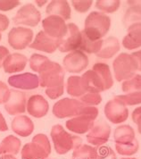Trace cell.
<instances>
[{
    "label": "cell",
    "instance_id": "30",
    "mask_svg": "<svg viewBox=\"0 0 141 159\" xmlns=\"http://www.w3.org/2000/svg\"><path fill=\"white\" fill-rule=\"evenodd\" d=\"M102 44H103L102 39L98 40V41H92L81 31V43L79 48L80 50L85 51L89 54L97 55L102 48Z\"/></svg>",
    "mask_w": 141,
    "mask_h": 159
},
{
    "label": "cell",
    "instance_id": "51",
    "mask_svg": "<svg viewBox=\"0 0 141 159\" xmlns=\"http://www.w3.org/2000/svg\"><path fill=\"white\" fill-rule=\"evenodd\" d=\"M122 159H136V158H122Z\"/></svg>",
    "mask_w": 141,
    "mask_h": 159
},
{
    "label": "cell",
    "instance_id": "20",
    "mask_svg": "<svg viewBox=\"0 0 141 159\" xmlns=\"http://www.w3.org/2000/svg\"><path fill=\"white\" fill-rule=\"evenodd\" d=\"M127 34L123 38L122 45L129 49L133 50L141 47V23L133 24L127 28Z\"/></svg>",
    "mask_w": 141,
    "mask_h": 159
},
{
    "label": "cell",
    "instance_id": "25",
    "mask_svg": "<svg viewBox=\"0 0 141 159\" xmlns=\"http://www.w3.org/2000/svg\"><path fill=\"white\" fill-rule=\"evenodd\" d=\"M114 141L119 144L130 143L135 139V132L130 125H121L114 130Z\"/></svg>",
    "mask_w": 141,
    "mask_h": 159
},
{
    "label": "cell",
    "instance_id": "14",
    "mask_svg": "<svg viewBox=\"0 0 141 159\" xmlns=\"http://www.w3.org/2000/svg\"><path fill=\"white\" fill-rule=\"evenodd\" d=\"M61 40L62 39H58L50 37L45 31H39L37 34L34 41L29 47L36 50L51 54L57 50V48H59L61 45Z\"/></svg>",
    "mask_w": 141,
    "mask_h": 159
},
{
    "label": "cell",
    "instance_id": "18",
    "mask_svg": "<svg viewBox=\"0 0 141 159\" xmlns=\"http://www.w3.org/2000/svg\"><path fill=\"white\" fill-rule=\"evenodd\" d=\"M49 109L48 101L40 95H33L29 98L27 103V110L30 116L36 118H41L45 116Z\"/></svg>",
    "mask_w": 141,
    "mask_h": 159
},
{
    "label": "cell",
    "instance_id": "49",
    "mask_svg": "<svg viewBox=\"0 0 141 159\" xmlns=\"http://www.w3.org/2000/svg\"><path fill=\"white\" fill-rule=\"evenodd\" d=\"M130 3H131L132 5H135V6L139 7L141 8V1H130Z\"/></svg>",
    "mask_w": 141,
    "mask_h": 159
},
{
    "label": "cell",
    "instance_id": "19",
    "mask_svg": "<svg viewBox=\"0 0 141 159\" xmlns=\"http://www.w3.org/2000/svg\"><path fill=\"white\" fill-rule=\"evenodd\" d=\"M81 80L85 90L89 93H99L105 90L102 80L94 70H89L83 73L81 76Z\"/></svg>",
    "mask_w": 141,
    "mask_h": 159
},
{
    "label": "cell",
    "instance_id": "29",
    "mask_svg": "<svg viewBox=\"0 0 141 159\" xmlns=\"http://www.w3.org/2000/svg\"><path fill=\"white\" fill-rule=\"evenodd\" d=\"M67 92L68 94L73 97H80L84 95V86L82 84L81 77L80 76H70L67 80Z\"/></svg>",
    "mask_w": 141,
    "mask_h": 159
},
{
    "label": "cell",
    "instance_id": "40",
    "mask_svg": "<svg viewBox=\"0 0 141 159\" xmlns=\"http://www.w3.org/2000/svg\"><path fill=\"white\" fill-rule=\"evenodd\" d=\"M64 85H60V86H56V87L52 88H48L46 89V94L51 99H56V98L61 97L62 95L64 94Z\"/></svg>",
    "mask_w": 141,
    "mask_h": 159
},
{
    "label": "cell",
    "instance_id": "26",
    "mask_svg": "<svg viewBox=\"0 0 141 159\" xmlns=\"http://www.w3.org/2000/svg\"><path fill=\"white\" fill-rule=\"evenodd\" d=\"M127 5L129 6V8L125 12L122 22L126 28H129L133 24L141 23V8L132 5L129 1H127Z\"/></svg>",
    "mask_w": 141,
    "mask_h": 159
},
{
    "label": "cell",
    "instance_id": "36",
    "mask_svg": "<svg viewBox=\"0 0 141 159\" xmlns=\"http://www.w3.org/2000/svg\"><path fill=\"white\" fill-rule=\"evenodd\" d=\"M115 98L120 99L125 106H134L141 104V91L128 93L127 95H119Z\"/></svg>",
    "mask_w": 141,
    "mask_h": 159
},
{
    "label": "cell",
    "instance_id": "2",
    "mask_svg": "<svg viewBox=\"0 0 141 159\" xmlns=\"http://www.w3.org/2000/svg\"><path fill=\"white\" fill-rule=\"evenodd\" d=\"M98 116V110L96 107L84 106L79 112L76 117L66 122L68 130L79 134H83L90 130L94 126V121Z\"/></svg>",
    "mask_w": 141,
    "mask_h": 159
},
{
    "label": "cell",
    "instance_id": "47",
    "mask_svg": "<svg viewBox=\"0 0 141 159\" xmlns=\"http://www.w3.org/2000/svg\"><path fill=\"white\" fill-rule=\"evenodd\" d=\"M7 130H8V127L6 123V120L3 117L2 114L0 113V131H6Z\"/></svg>",
    "mask_w": 141,
    "mask_h": 159
},
{
    "label": "cell",
    "instance_id": "41",
    "mask_svg": "<svg viewBox=\"0 0 141 159\" xmlns=\"http://www.w3.org/2000/svg\"><path fill=\"white\" fill-rule=\"evenodd\" d=\"M11 90L7 87V84L3 81H0V104L7 103L9 99Z\"/></svg>",
    "mask_w": 141,
    "mask_h": 159
},
{
    "label": "cell",
    "instance_id": "22",
    "mask_svg": "<svg viewBox=\"0 0 141 159\" xmlns=\"http://www.w3.org/2000/svg\"><path fill=\"white\" fill-rule=\"evenodd\" d=\"M12 129L19 136L28 137L33 132L34 124L28 116H18L12 122Z\"/></svg>",
    "mask_w": 141,
    "mask_h": 159
},
{
    "label": "cell",
    "instance_id": "8",
    "mask_svg": "<svg viewBox=\"0 0 141 159\" xmlns=\"http://www.w3.org/2000/svg\"><path fill=\"white\" fill-rule=\"evenodd\" d=\"M33 31L24 27L13 28L8 33V43L14 49H24L30 45Z\"/></svg>",
    "mask_w": 141,
    "mask_h": 159
},
{
    "label": "cell",
    "instance_id": "35",
    "mask_svg": "<svg viewBox=\"0 0 141 159\" xmlns=\"http://www.w3.org/2000/svg\"><path fill=\"white\" fill-rule=\"evenodd\" d=\"M121 6V1H103L98 0L96 3V7L105 12V13H113L116 12Z\"/></svg>",
    "mask_w": 141,
    "mask_h": 159
},
{
    "label": "cell",
    "instance_id": "23",
    "mask_svg": "<svg viewBox=\"0 0 141 159\" xmlns=\"http://www.w3.org/2000/svg\"><path fill=\"white\" fill-rule=\"evenodd\" d=\"M46 13L63 18L64 21L70 18V7L67 1H52L46 9Z\"/></svg>",
    "mask_w": 141,
    "mask_h": 159
},
{
    "label": "cell",
    "instance_id": "52",
    "mask_svg": "<svg viewBox=\"0 0 141 159\" xmlns=\"http://www.w3.org/2000/svg\"><path fill=\"white\" fill-rule=\"evenodd\" d=\"M1 38H2V36H1V34H0V40H1Z\"/></svg>",
    "mask_w": 141,
    "mask_h": 159
},
{
    "label": "cell",
    "instance_id": "33",
    "mask_svg": "<svg viewBox=\"0 0 141 159\" xmlns=\"http://www.w3.org/2000/svg\"><path fill=\"white\" fill-rule=\"evenodd\" d=\"M121 88L124 92H128V93L141 91L140 74H135L132 78L127 80H124L121 85Z\"/></svg>",
    "mask_w": 141,
    "mask_h": 159
},
{
    "label": "cell",
    "instance_id": "16",
    "mask_svg": "<svg viewBox=\"0 0 141 159\" xmlns=\"http://www.w3.org/2000/svg\"><path fill=\"white\" fill-rule=\"evenodd\" d=\"M5 109L11 116L22 114L26 111V96L25 93L12 89L9 99L5 105Z\"/></svg>",
    "mask_w": 141,
    "mask_h": 159
},
{
    "label": "cell",
    "instance_id": "37",
    "mask_svg": "<svg viewBox=\"0 0 141 159\" xmlns=\"http://www.w3.org/2000/svg\"><path fill=\"white\" fill-rule=\"evenodd\" d=\"M97 150V159H117L115 153L108 146H98Z\"/></svg>",
    "mask_w": 141,
    "mask_h": 159
},
{
    "label": "cell",
    "instance_id": "42",
    "mask_svg": "<svg viewBox=\"0 0 141 159\" xmlns=\"http://www.w3.org/2000/svg\"><path fill=\"white\" fill-rule=\"evenodd\" d=\"M20 5V1L18 0H9V1H2L0 0V10L1 11H10L14 7Z\"/></svg>",
    "mask_w": 141,
    "mask_h": 159
},
{
    "label": "cell",
    "instance_id": "5",
    "mask_svg": "<svg viewBox=\"0 0 141 159\" xmlns=\"http://www.w3.org/2000/svg\"><path fill=\"white\" fill-rule=\"evenodd\" d=\"M113 66L115 79L118 81L132 78L138 70V65L135 58L127 53H121L115 58Z\"/></svg>",
    "mask_w": 141,
    "mask_h": 159
},
{
    "label": "cell",
    "instance_id": "53",
    "mask_svg": "<svg viewBox=\"0 0 141 159\" xmlns=\"http://www.w3.org/2000/svg\"><path fill=\"white\" fill-rule=\"evenodd\" d=\"M0 67H2V66H1V65H0Z\"/></svg>",
    "mask_w": 141,
    "mask_h": 159
},
{
    "label": "cell",
    "instance_id": "50",
    "mask_svg": "<svg viewBox=\"0 0 141 159\" xmlns=\"http://www.w3.org/2000/svg\"><path fill=\"white\" fill-rule=\"evenodd\" d=\"M47 2H48V1H36V4H37L39 7H42V6H44Z\"/></svg>",
    "mask_w": 141,
    "mask_h": 159
},
{
    "label": "cell",
    "instance_id": "4",
    "mask_svg": "<svg viewBox=\"0 0 141 159\" xmlns=\"http://www.w3.org/2000/svg\"><path fill=\"white\" fill-rule=\"evenodd\" d=\"M51 138L54 142L55 149L59 155H64L70 149L76 148L82 141L80 137L70 135L59 124L52 127Z\"/></svg>",
    "mask_w": 141,
    "mask_h": 159
},
{
    "label": "cell",
    "instance_id": "11",
    "mask_svg": "<svg viewBox=\"0 0 141 159\" xmlns=\"http://www.w3.org/2000/svg\"><path fill=\"white\" fill-rule=\"evenodd\" d=\"M44 31L52 38L62 39L67 32V25L63 18L49 15L42 21Z\"/></svg>",
    "mask_w": 141,
    "mask_h": 159
},
{
    "label": "cell",
    "instance_id": "34",
    "mask_svg": "<svg viewBox=\"0 0 141 159\" xmlns=\"http://www.w3.org/2000/svg\"><path fill=\"white\" fill-rule=\"evenodd\" d=\"M116 150L117 152L123 155V156H131L134 155L135 153H137V151L139 150V142L138 140L135 139L134 140L130 143H127V144H119L116 143Z\"/></svg>",
    "mask_w": 141,
    "mask_h": 159
},
{
    "label": "cell",
    "instance_id": "39",
    "mask_svg": "<svg viewBox=\"0 0 141 159\" xmlns=\"http://www.w3.org/2000/svg\"><path fill=\"white\" fill-rule=\"evenodd\" d=\"M91 0H88V1H71V5L74 7V9L79 12V13H85L87 11H89V9L92 6Z\"/></svg>",
    "mask_w": 141,
    "mask_h": 159
},
{
    "label": "cell",
    "instance_id": "48",
    "mask_svg": "<svg viewBox=\"0 0 141 159\" xmlns=\"http://www.w3.org/2000/svg\"><path fill=\"white\" fill-rule=\"evenodd\" d=\"M0 159H17L14 157L13 155H5V156H2L0 157Z\"/></svg>",
    "mask_w": 141,
    "mask_h": 159
},
{
    "label": "cell",
    "instance_id": "17",
    "mask_svg": "<svg viewBox=\"0 0 141 159\" xmlns=\"http://www.w3.org/2000/svg\"><path fill=\"white\" fill-rule=\"evenodd\" d=\"M111 128L105 123H98L94 125L90 132L87 135V140L92 145L101 146L108 141Z\"/></svg>",
    "mask_w": 141,
    "mask_h": 159
},
{
    "label": "cell",
    "instance_id": "15",
    "mask_svg": "<svg viewBox=\"0 0 141 159\" xmlns=\"http://www.w3.org/2000/svg\"><path fill=\"white\" fill-rule=\"evenodd\" d=\"M8 83L10 86L16 88V89L30 90V89H34L39 87V79L36 74L25 72V73L13 75L9 77Z\"/></svg>",
    "mask_w": 141,
    "mask_h": 159
},
{
    "label": "cell",
    "instance_id": "46",
    "mask_svg": "<svg viewBox=\"0 0 141 159\" xmlns=\"http://www.w3.org/2000/svg\"><path fill=\"white\" fill-rule=\"evenodd\" d=\"M131 56L135 58L137 65H138V70L141 72V50L137 51V52H133L131 54Z\"/></svg>",
    "mask_w": 141,
    "mask_h": 159
},
{
    "label": "cell",
    "instance_id": "6",
    "mask_svg": "<svg viewBox=\"0 0 141 159\" xmlns=\"http://www.w3.org/2000/svg\"><path fill=\"white\" fill-rule=\"evenodd\" d=\"M39 84L43 88H52L64 85V69L59 64L51 61L39 72Z\"/></svg>",
    "mask_w": 141,
    "mask_h": 159
},
{
    "label": "cell",
    "instance_id": "9",
    "mask_svg": "<svg viewBox=\"0 0 141 159\" xmlns=\"http://www.w3.org/2000/svg\"><path fill=\"white\" fill-rule=\"evenodd\" d=\"M106 118L113 123H121L127 120L129 110L120 99L114 98L110 100L105 107Z\"/></svg>",
    "mask_w": 141,
    "mask_h": 159
},
{
    "label": "cell",
    "instance_id": "13",
    "mask_svg": "<svg viewBox=\"0 0 141 159\" xmlns=\"http://www.w3.org/2000/svg\"><path fill=\"white\" fill-rule=\"evenodd\" d=\"M81 43V32L74 23L67 24V32L61 40L59 50L61 52L75 51L80 48Z\"/></svg>",
    "mask_w": 141,
    "mask_h": 159
},
{
    "label": "cell",
    "instance_id": "10",
    "mask_svg": "<svg viewBox=\"0 0 141 159\" xmlns=\"http://www.w3.org/2000/svg\"><path fill=\"white\" fill-rule=\"evenodd\" d=\"M84 106V104L75 99L64 98L60 101L57 102L54 105L53 114L57 116V118L76 116L80 111V109Z\"/></svg>",
    "mask_w": 141,
    "mask_h": 159
},
{
    "label": "cell",
    "instance_id": "24",
    "mask_svg": "<svg viewBox=\"0 0 141 159\" xmlns=\"http://www.w3.org/2000/svg\"><path fill=\"white\" fill-rule=\"evenodd\" d=\"M120 50V43L119 40L115 37H109L106 39L103 40L102 48L97 54V56L100 58L109 59L112 58Z\"/></svg>",
    "mask_w": 141,
    "mask_h": 159
},
{
    "label": "cell",
    "instance_id": "21",
    "mask_svg": "<svg viewBox=\"0 0 141 159\" xmlns=\"http://www.w3.org/2000/svg\"><path fill=\"white\" fill-rule=\"evenodd\" d=\"M28 59L24 56L19 53H14L9 55L5 60L3 67L7 73H14L21 72L27 65Z\"/></svg>",
    "mask_w": 141,
    "mask_h": 159
},
{
    "label": "cell",
    "instance_id": "1",
    "mask_svg": "<svg viewBox=\"0 0 141 159\" xmlns=\"http://www.w3.org/2000/svg\"><path fill=\"white\" fill-rule=\"evenodd\" d=\"M111 26V19L103 13L92 12L85 20L82 32L92 41L101 40L107 34Z\"/></svg>",
    "mask_w": 141,
    "mask_h": 159
},
{
    "label": "cell",
    "instance_id": "32",
    "mask_svg": "<svg viewBox=\"0 0 141 159\" xmlns=\"http://www.w3.org/2000/svg\"><path fill=\"white\" fill-rule=\"evenodd\" d=\"M51 61L49 59L45 56H41L39 54H33L30 58V67L34 72L39 73Z\"/></svg>",
    "mask_w": 141,
    "mask_h": 159
},
{
    "label": "cell",
    "instance_id": "38",
    "mask_svg": "<svg viewBox=\"0 0 141 159\" xmlns=\"http://www.w3.org/2000/svg\"><path fill=\"white\" fill-rule=\"evenodd\" d=\"M80 101L85 106H95L101 103L102 98L100 95H98V93H88L80 98Z\"/></svg>",
    "mask_w": 141,
    "mask_h": 159
},
{
    "label": "cell",
    "instance_id": "28",
    "mask_svg": "<svg viewBox=\"0 0 141 159\" xmlns=\"http://www.w3.org/2000/svg\"><path fill=\"white\" fill-rule=\"evenodd\" d=\"M92 70H94L98 74V76L100 77V79L104 84L105 90L112 88V86L113 85V80L110 68L108 65H106V64H103V63H97L94 65Z\"/></svg>",
    "mask_w": 141,
    "mask_h": 159
},
{
    "label": "cell",
    "instance_id": "3",
    "mask_svg": "<svg viewBox=\"0 0 141 159\" xmlns=\"http://www.w3.org/2000/svg\"><path fill=\"white\" fill-rule=\"evenodd\" d=\"M51 153L48 138L45 134H37L30 143L23 146L21 149L22 159H47Z\"/></svg>",
    "mask_w": 141,
    "mask_h": 159
},
{
    "label": "cell",
    "instance_id": "43",
    "mask_svg": "<svg viewBox=\"0 0 141 159\" xmlns=\"http://www.w3.org/2000/svg\"><path fill=\"white\" fill-rule=\"evenodd\" d=\"M132 120L138 125V130L141 134V107L135 109L132 113Z\"/></svg>",
    "mask_w": 141,
    "mask_h": 159
},
{
    "label": "cell",
    "instance_id": "45",
    "mask_svg": "<svg viewBox=\"0 0 141 159\" xmlns=\"http://www.w3.org/2000/svg\"><path fill=\"white\" fill-rule=\"evenodd\" d=\"M8 56H9V50L7 48L0 46V65L1 66H3V64L5 60L8 57Z\"/></svg>",
    "mask_w": 141,
    "mask_h": 159
},
{
    "label": "cell",
    "instance_id": "7",
    "mask_svg": "<svg viewBox=\"0 0 141 159\" xmlns=\"http://www.w3.org/2000/svg\"><path fill=\"white\" fill-rule=\"evenodd\" d=\"M41 20V15L39 11L32 5L27 4L21 7L13 18V22L16 25H27L35 27Z\"/></svg>",
    "mask_w": 141,
    "mask_h": 159
},
{
    "label": "cell",
    "instance_id": "44",
    "mask_svg": "<svg viewBox=\"0 0 141 159\" xmlns=\"http://www.w3.org/2000/svg\"><path fill=\"white\" fill-rule=\"evenodd\" d=\"M9 26V19L7 16L0 14V31H4Z\"/></svg>",
    "mask_w": 141,
    "mask_h": 159
},
{
    "label": "cell",
    "instance_id": "27",
    "mask_svg": "<svg viewBox=\"0 0 141 159\" xmlns=\"http://www.w3.org/2000/svg\"><path fill=\"white\" fill-rule=\"evenodd\" d=\"M21 148V140L13 135L6 137L0 144V154H14L16 155Z\"/></svg>",
    "mask_w": 141,
    "mask_h": 159
},
{
    "label": "cell",
    "instance_id": "31",
    "mask_svg": "<svg viewBox=\"0 0 141 159\" xmlns=\"http://www.w3.org/2000/svg\"><path fill=\"white\" fill-rule=\"evenodd\" d=\"M73 159H97L96 148H92L89 145H80L72 154Z\"/></svg>",
    "mask_w": 141,
    "mask_h": 159
},
{
    "label": "cell",
    "instance_id": "12",
    "mask_svg": "<svg viewBox=\"0 0 141 159\" xmlns=\"http://www.w3.org/2000/svg\"><path fill=\"white\" fill-rule=\"evenodd\" d=\"M64 67L70 73H79L85 70L89 65V58L83 52L75 50L70 52L64 58Z\"/></svg>",
    "mask_w": 141,
    "mask_h": 159
}]
</instances>
